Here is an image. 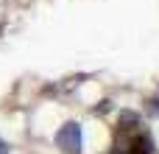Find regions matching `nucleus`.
<instances>
[{
  "label": "nucleus",
  "instance_id": "obj_1",
  "mask_svg": "<svg viewBox=\"0 0 159 154\" xmlns=\"http://www.w3.org/2000/svg\"><path fill=\"white\" fill-rule=\"evenodd\" d=\"M56 143L64 149L67 154H78L81 152V123H64L56 135Z\"/></svg>",
  "mask_w": 159,
  "mask_h": 154
},
{
  "label": "nucleus",
  "instance_id": "obj_2",
  "mask_svg": "<svg viewBox=\"0 0 159 154\" xmlns=\"http://www.w3.org/2000/svg\"><path fill=\"white\" fill-rule=\"evenodd\" d=\"M0 154H8V143L6 140H0Z\"/></svg>",
  "mask_w": 159,
  "mask_h": 154
},
{
  "label": "nucleus",
  "instance_id": "obj_3",
  "mask_svg": "<svg viewBox=\"0 0 159 154\" xmlns=\"http://www.w3.org/2000/svg\"><path fill=\"white\" fill-rule=\"evenodd\" d=\"M154 104H157V115H159V101H154Z\"/></svg>",
  "mask_w": 159,
  "mask_h": 154
}]
</instances>
